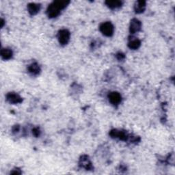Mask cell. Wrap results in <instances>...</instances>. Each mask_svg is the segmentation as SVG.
<instances>
[{
	"label": "cell",
	"instance_id": "6da1fadb",
	"mask_svg": "<svg viewBox=\"0 0 175 175\" xmlns=\"http://www.w3.org/2000/svg\"><path fill=\"white\" fill-rule=\"evenodd\" d=\"M69 3V2L56 1L52 2L47 8V14L49 17H56L60 14V11L65 8Z\"/></svg>",
	"mask_w": 175,
	"mask_h": 175
},
{
	"label": "cell",
	"instance_id": "7a4b0ae2",
	"mask_svg": "<svg viewBox=\"0 0 175 175\" xmlns=\"http://www.w3.org/2000/svg\"><path fill=\"white\" fill-rule=\"evenodd\" d=\"M100 31L106 36H111L114 33V26L110 22L103 23L100 26Z\"/></svg>",
	"mask_w": 175,
	"mask_h": 175
},
{
	"label": "cell",
	"instance_id": "3957f363",
	"mask_svg": "<svg viewBox=\"0 0 175 175\" xmlns=\"http://www.w3.org/2000/svg\"><path fill=\"white\" fill-rule=\"evenodd\" d=\"M57 38L61 45H67L70 39V32L67 30H61L58 33Z\"/></svg>",
	"mask_w": 175,
	"mask_h": 175
},
{
	"label": "cell",
	"instance_id": "277c9868",
	"mask_svg": "<svg viewBox=\"0 0 175 175\" xmlns=\"http://www.w3.org/2000/svg\"><path fill=\"white\" fill-rule=\"evenodd\" d=\"M130 32L131 34L138 32L141 29V23L136 19H132L130 23Z\"/></svg>",
	"mask_w": 175,
	"mask_h": 175
},
{
	"label": "cell",
	"instance_id": "5b68a950",
	"mask_svg": "<svg viewBox=\"0 0 175 175\" xmlns=\"http://www.w3.org/2000/svg\"><path fill=\"white\" fill-rule=\"evenodd\" d=\"M109 101L113 105H118L121 101V96L118 92H112L109 94Z\"/></svg>",
	"mask_w": 175,
	"mask_h": 175
},
{
	"label": "cell",
	"instance_id": "8992f818",
	"mask_svg": "<svg viewBox=\"0 0 175 175\" xmlns=\"http://www.w3.org/2000/svg\"><path fill=\"white\" fill-rule=\"evenodd\" d=\"M7 100L11 103H19L22 101L21 97L17 93L10 92L7 95Z\"/></svg>",
	"mask_w": 175,
	"mask_h": 175
},
{
	"label": "cell",
	"instance_id": "52a82bcc",
	"mask_svg": "<svg viewBox=\"0 0 175 175\" xmlns=\"http://www.w3.org/2000/svg\"><path fill=\"white\" fill-rule=\"evenodd\" d=\"M110 135L112 138H119L120 139H122V140H126L127 139V134H125L124 131H118L116 129L113 130L111 131Z\"/></svg>",
	"mask_w": 175,
	"mask_h": 175
},
{
	"label": "cell",
	"instance_id": "ba28073f",
	"mask_svg": "<svg viewBox=\"0 0 175 175\" xmlns=\"http://www.w3.org/2000/svg\"><path fill=\"white\" fill-rule=\"evenodd\" d=\"M40 9H41V5L38 4V3H31L28 6V12L30 13V14L32 15L36 14L38 12H39Z\"/></svg>",
	"mask_w": 175,
	"mask_h": 175
},
{
	"label": "cell",
	"instance_id": "9c48e42d",
	"mask_svg": "<svg viewBox=\"0 0 175 175\" xmlns=\"http://www.w3.org/2000/svg\"><path fill=\"white\" fill-rule=\"evenodd\" d=\"M146 8V2L144 1H138L135 2L134 6V10L135 13H142Z\"/></svg>",
	"mask_w": 175,
	"mask_h": 175
},
{
	"label": "cell",
	"instance_id": "30bf717a",
	"mask_svg": "<svg viewBox=\"0 0 175 175\" xmlns=\"http://www.w3.org/2000/svg\"><path fill=\"white\" fill-rule=\"evenodd\" d=\"M129 48L132 49H137L139 48V46H140V41H139L137 38L132 37L129 41Z\"/></svg>",
	"mask_w": 175,
	"mask_h": 175
},
{
	"label": "cell",
	"instance_id": "8fae6325",
	"mask_svg": "<svg viewBox=\"0 0 175 175\" xmlns=\"http://www.w3.org/2000/svg\"><path fill=\"white\" fill-rule=\"evenodd\" d=\"M80 164L85 169H90L91 168V163L87 156H84L81 159Z\"/></svg>",
	"mask_w": 175,
	"mask_h": 175
},
{
	"label": "cell",
	"instance_id": "7c38bea8",
	"mask_svg": "<svg viewBox=\"0 0 175 175\" xmlns=\"http://www.w3.org/2000/svg\"><path fill=\"white\" fill-rule=\"evenodd\" d=\"M28 69H29V71L32 74H34V75H37V74L39 73L41 71V68L39 67V66H38V64L36 63H34L31 64L29 67Z\"/></svg>",
	"mask_w": 175,
	"mask_h": 175
},
{
	"label": "cell",
	"instance_id": "4fadbf2b",
	"mask_svg": "<svg viewBox=\"0 0 175 175\" xmlns=\"http://www.w3.org/2000/svg\"><path fill=\"white\" fill-rule=\"evenodd\" d=\"M106 3L109 8L112 9L117 8H119L122 5V2L120 1H107L106 2Z\"/></svg>",
	"mask_w": 175,
	"mask_h": 175
},
{
	"label": "cell",
	"instance_id": "5bb4252c",
	"mask_svg": "<svg viewBox=\"0 0 175 175\" xmlns=\"http://www.w3.org/2000/svg\"><path fill=\"white\" fill-rule=\"evenodd\" d=\"M2 56L5 60L10 59L13 56V52L10 49H3L2 50Z\"/></svg>",
	"mask_w": 175,
	"mask_h": 175
},
{
	"label": "cell",
	"instance_id": "9a60e30c",
	"mask_svg": "<svg viewBox=\"0 0 175 175\" xmlns=\"http://www.w3.org/2000/svg\"><path fill=\"white\" fill-rule=\"evenodd\" d=\"M32 133L34 134V135H35V136H38L40 135V131H39V129H34L33 131H32Z\"/></svg>",
	"mask_w": 175,
	"mask_h": 175
}]
</instances>
